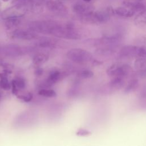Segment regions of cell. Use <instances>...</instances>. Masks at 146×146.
Instances as JSON below:
<instances>
[{"label": "cell", "mask_w": 146, "mask_h": 146, "mask_svg": "<svg viewBox=\"0 0 146 146\" xmlns=\"http://www.w3.org/2000/svg\"><path fill=\"white\" fill-rule=\"evenodd\" d=\"M61 25L52 21H35L29 24V29L34 32L53 34Z\"/></svg>", "instance_id": "6da1fadb"}, {"label": "cell", "mask_w": 146, "mask_h": 146, "mask_svg": "<svg viewBox=\"0 0 146 146\" xmlns=\"http://www.w3.org/2000/svg\"><path fill=\"white\" fill-rule=\"evenodd\" d=\"M67 57L76 63H85L91 60L92 54L88 51L82 48H72L67 53Z\"/></svg>", "instance_id": "7a4b0ae2"}, {"label": "cell", "mask_w": 146, "mask_h": 146, "mask_svg": "<svg viewBox=\"0 0 146 146\" xmlns=\"http://www.w3.org/2000/svg\"><path fill=\"white\" fill-rule=\"evenodd\" d=\"M52 35L59 38L68 39H79L81 38L79 31L75 29L71 25H67L65 26L61 25Z\"/></svg>", "instance_id": "3957f363"}, {"label": "cell", "mask_w": 146, "mask_h": 146, "mask_svg": "<svg viewBox=\"0 0 146 146\" xmlns=\"http://www.w3.org/2000/svg\"><path fill=\"white\" fill-rule=\"evenodd\" d=\"M132 71L131 66L127 64H113L107 70L108 76L115 78L120 77L124 78L129 75Z\"/></svg>", "instance_id": "277c9868"}, {"label": "cell", "mask_w": 146, "mask_h": 146, "mask_svg": "<svg viewBox=\"0 0 146 146\" xmlns=\"http://www.w3.org/2000/svg\"><path fill=\"white\" fill-rule=\"evenodd\" d=\"M14 38L22 40H32L36 38L37 35L31 30L23 29H17L13 32Z\"/></svg>", "instance_id": "5b68a950"}, {"label": "cell", "mask_w": 146, "mask_h": 146, "mask_svg": "<svg viewBox=\"0 0 146 146\" xmlns=\"http://www.w3.org/2000/svg\"><path fill=\"white\" fill-rule=\"evenodd\" d=\"M73 10L75 13L81 16L94 12L95 11V7L91 4L79 3L74 6Z\"/></svg>", "instance_id": "8992f818"}, {"label": "cell", "mask_w": 146, "mask_h": 146, "mask_svg": "<svg viewBox=\"0 0 146 146\" xmlns=\"http://www.w3.org/2000/svg\"><path fill=\"white\" fill-rule=\"evenodd\" d=\"M47 8L51 11L55 13H65L66 7L64 4L58 0H50L46 3Z\"/></svg>", "instance_id": "52a82bcc"}, {"label": "cell", "mask_w": 146, "mask_h": 146, "mask_svg": "<svg viewBox=\"0 0 146 146\" xmlns=\"http://www.w3.org/2000/svg\"><path fill=\"white\" fill-rule=\"evenodd\" d=\"M114 14L124 18H130L133 16L135 12L131 9L125 6H119L113 9Z\"/></svg>", "instance_id": "ba28073f"}, {"label": "cell", "mask_w": 146, "mask_h": 146, "mask_svg": "<svg viewBox=\"0 0 146 146\" xmlns=\"http://www.w3.org/2000/svg\"><path fill=\"white\" fill-rule=\"evenodd\" d=\"M4 54L9 56H17L20 55L22 52L21 47L17 45L10 44L6 46L3 48Z\"/></svg>", "instance_id": "9c48e42d"}, {"label": "cell", "mask_w": 146, "mask_h": 146, "mask_svg": "<svg viewBox=\"0 0 146 146\" xmlns=\"http://www.w3.org/2000/svg\"><path fill=\"white\" fill-rule=\"evenodd\" d=\"M139 46H125L120 50V54L123 56H137Z\"/></svg>", "instance_id": "30bf717a"}, {"label": "cell", "mask_w": 146, "mask_h": 146, "mask_svg": "<svg viewBox=\"0 0 146 146\" xmlns=\"http://www.w3.org/2000/svg\"><path fill=\"white\" fill-rule=\"evenodd\" d=\"M22 15L10 16L6 18L5 22V26L7 29H11L17 27L20 23L19 18H21Z\"/></svg>", "instance_id": "8fae6325"}, {"label": "cell", "mask_w": 146, "mask_h": 146, "mask_svg": "<svg viewBox=\"0 0 146 146\" xmlns=\"http://www.w3.org/2000/svg\"><path fill=\"white\" fill-rule=\"evenodd\" d=\"M134 22L138 26L146 25V9L139 12L134 18Z\"/></svg>", "instance_id": "7c38bea8"}, {"label": "cell", "mask_w": 146, "mask_h": 146, "mask_svg": "<svg viewBox=\"0 0 146 146\" xmlns=\"http://www.w3.org/2000/svg\"><path fill=\"white\" fill-rule=\"evenodd\" d=\"M60 72L59 71L57 70H54L52 71L47 78V83L48 84V85H51L52 84L55 83L59 79H60Z\"/></svg>", "instance_id": "4fadbf2b"}, {"label": "cell", "mask_w": 146, "mask_h": 146, "mask_svg": "<svg viewBox=\"0 0 146 146\" xmlns=\"http://www.w3.org/2000/svg\"><path fill=\"white\" fill-rule=\"evenodd\" d=\"M123 78L115 77L110 82L109 85L113 89H120L123 86Z\"/></svg>", "instance_id": "5bb4252c"}, {"label": "cell", "mask_w": 146, "mask_h": 146, "mask_svg": "<svg viewBox=\"0 0 146 146\" xmlns=\"http://www.w3.org/2000/svg\"><path fill=\"white\" fill-rule=\"evenodd\" d=\"M134 66L135 68L139 71L146 70V58H139L134 62Z\"/></svg>", "instance_id": "9a60e30c"}, {"label": "cell", "mask_w": 146, "mask_h": 146, "mask_svg": "<svg viewBox=\"0 0 146 146\" xmlns=\"http://www.w3.org/2000/svg\"><path fill=\"white\" fill-rule=\"evenodd\" d=\"M137 85H138V80L136 79H132L130 82H129L127 86L125 88L124 92L129 93L130 92L134 91L135 88L137 87Z\"/></svg>", "instance_id": "2e32d148"}, {"label": "cell", "mask_w": 146, "mask_h": 146, "mask_svg": "<svg viewBox=\"0 0 146 146\" xmlns=\"http://www.w3.org/2000/svg\"><path fill=\"white\" fill-rule=\"evenodd\" d=\"M38 94L41 96L47 98L54 97L56 95L55 91L51 89H41L38 92Z\"/></svg>", "instance_id": "e0dca14e"}, {"label": "cell", "mask_w": 146, "mask_h": 146, "mask_svg": "<svg viewBox=\"0 0 146 146\" xmlns=\"http://www.w3.org/2000/svg\"><path fill=\"white\" fill-rule=\"evenodd\" d=\"M38 45L42 47H49L53 45V42L48 38H41L38 42Z\"/></svg>", "instance_id": "ac0fdd59"}, {"label": "cell", "mask_w": 146, "mask_h": 146, "mask_svg": "<svg viewBox=\"0 0 146 146\" xmlns=\"http://www.w3.org/2000/svg\"><path fill=\"white\" fill-rule=\"evenodd\" d=\"M48 59V56L44 54H39L35 55L33 59L35 63H41L46 62Z\"/></svg>", "instance_id": "d6986e66"}, {"label": "cell", "mask_w": 146, "mask_h": 146, "mask_svg": "<svg viewBox=\"0 0 146 146\" xmlns=\"http://www.w3.org/2000/svg\"><path fill=\"white\" fill-rule=\"evenodd\" d=\"M93 75H94V72L92 71L87 69L83 70L81 71H80V72L79 73V76L80 78L83 79L90 78L92 77Z\"/></svg>", "instance_id": "ffe728a7"}, {"label": "cell", "mask_w": 146, "mask_h": 146, "mask_svg": "<svg viewBox=\"0 0 146 146\" xmlns=\"http://www.w3.org/2000/svg\"><path fill=\"white\" fill-rule=\"evenodd\" d=\"M14 84L19 89H23L26 86L25 80L21 78H17L14 81Z\"/></svg>", "instance_id": "44dd1931"}, {"label": "cell", "mask_w": 146, "mask_h": 146, "mask_svg": "<svg viewBox=\"0 0 146 146\" xmlns=\"http://www.w3.org/2000/svg\"><path fill=\"white\" fill-rule=\"evenodd\" d=\"M0 86L3 89H4L5 90H9L10 88V83H9L6 77H2L1 78V81H0Z\"/></svg>", "instance_id": "7402d4cb"}, {"label": "cell", "mask_w": 146, "mask_h": 146, "mask_svg": "<svg viewBox=\"0 0 146 146\" xmlns=\"http://www.w3.org/2000/svg\"><path fill=\"white\" fill-rule=\"evenodd\" d=\"M76 135L80 136H87L91 135V132L84 128H80L76 132Z\"/></svg>", "instance_id": "603a6c76"}, {"label": "cell", "mask_w": 146, "mask_h": 146, "mask_svg": "<svg viewBox=\"0 0 146 146\" xmlns=\"http://www.w3.org/2000/svg\"><path fill=\"white\" fill-rule=\"evenodd\" d=\"M140 1H141V0H124L123 2V3L124 6L131 9L132 6L135 3H136L138 2H140Z\"/></svg>", "instance_id": "cb8c5ba5"}, {"label": "cell", "mask_w": 146, "mask_h": 146, "mask_svg": "<svg viewBox=\"0 0 146 146\" xmlns=\"http://www.w3.org/2000/svg\"><path fill=\"white\" fill-rule=\"evenodd\" d=\"M137 56L139 58H146V47L144 46L139 47Z\"/></svg>", "instance_id": "d4e9b609"}, {"label": "cell", "mask_w": 146, "mask_h": 146, "mask_svg": "<svg viewBox=\"0 0 146 146\" xmlns=\"http://www.w3.org/2000/svg\"><path fill=\"white\" fill-rule=\"evenodd\" d=\"M42 72V69H38L37 70H36V72H35V74L37 75H40Z\"/></svg>", "instance_id": "484cf974"}, {"label": "cell", "mask_w": 146, "mask_h": 146, "mask_svg": "<svg viewBox=\"0 0 146 146\" xmlns=\"http://www.w3.org/2000/svg\"><path fill=\"white\" fill-rule=\"evenodd\" d=\"M84 2H90L91 0H83Z\"/></svg>", "instance_id": "4316f807"}, {"label": "cell", "mask_w": 146, "mask_h": 146, "mask_svg": "<svg viewBox=\"0 0 146 146\" xmlns=\"http://www.w3.org/2000/svg\"><path fill=\"white\" fill-rule=\"evenodd\" d=\"M3 2H7L9 0H2Z\"/></svg>", "instance_id": "83f0119b"}, {"label": "cell", "mask_w": 146, "mask_h": 146, "mask_svg": "<svg viewBox=\"0 0 146 146\" xmlns=\"http://www.w3.org/2000/svg\"><path fill=\"white\" fill-rule=\"evenodd\" d=\"M141 1H143V0H141Z\"/></svg>", "instance_id": "f1b7e54d"}]
</instances>
